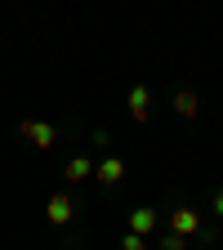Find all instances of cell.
Listing matches in <instances>:
<instances>
[{"label": "cell", "instance_id": "obj_10", "mask_svg": "<svg viewBox=\"0 0 223 250\" xmlns=\"http://www.w3.org/2000/svg\"><path fill=\"white\" fill-rule=\"evenodd\" d=\"M121 250H147V246H143V237H134V232H125V237H121Z\"/></svg>", "mask_w": 223, "mask_h": 250}, {"label": "cell", "instance_id": "obj_4", "mask_svg": "<svg viewBox=\"0 0 223 250\" xmlns=\"http://www.w3.org/2000/svg\"><path fill=\"white\" fill-rule=\"evenodd\" d=\"M152 228H156V210H147V206H143V210H134V214H130V232H134V237H143V232H152Z\"/></svg>", "mask_w": 223, "mask_h": 250}, {"label": "cell", "instance_id": "obj_9", "mask_svg": "<svg viewBox=\"0 0 223 250\" xmlns=\"http://www.w3.org/2000/svg\"><path fill=\"white\" fill-rule=\"evenodd\" d=\"M161 250H187V237H174V232H165V237H161Z\"/></svg>", "mask_w": 223, "mask_h": 250}, {"label": "cell", "instance_id": "obj_3", "mask_svg": "<svg viewBox=\"0 0 223 250\" xmlns=\"http://www.w3.org/2000/svg\"><path fill=\"white\" fill-rule=\"evenodd\" d=\"M94 174H99L103 183H121V174H125V161H121V156H107V161H99V166H94Z\"/></svg>", "mask_w": 223, "mask_h": 250}, {"label": "cell", "instance_id": "obj_2", "mask_svg": "<svg viewBox=\"0 0 223 250\" xmlns=\"http://www.w3.org/2000/svg\"><path fill=\"white\" fill-rule=\"evenodd\" d=\"M22 139H31L36 147H54L58 130H54V125H41V121H22Z\"/></svg>", "mask_w": 223, "mask_h": 250}, {"label": "cell", "instance_id": "obj_1", "mask_svg": "<svg viewBox=\"0 0 223 250\" xmlns=\"http://www.w3.org/2000/svg\"><path fill=\"white\" fill-rule=\"evenodd\" d=\"M170 232H174V237H192V232H205V219H201L192 206H179V210L170 214Z\"/></svg>", "mask_w": 223, "mask_h": 250}, {"label": "cell", "instance_id": "obj_6", "mask_svg": "<svg viewBox=\"0 0 223 250\" xmlns=\"http://www.w3.org/2000/svg\"><path fill=\"white\" fill-rule=\"evenodd\" d=\"M147 99H152L147 85H134L130 89V112H134V121H147Z\"/></svg>", "mask_w": 223, "mask_h": 250}, {"label": "cell", "instance_id": "obj_12", "mask_svg": "<svg viewBox=\"0 0 223 250\" xmlns=\"http://www.w3.org/2000/svg\"><path fill=\"white\" fill-rule=\"evenodd\" d=\"M201 250H205V246H201Z\"/></svg>", "mask_w": 223, "mask_h": 250}, {"label": "cell", "instance_id": "obj_11", "mask_svg": "<svg viewBox=\"0 0 223 250\" xmlns=\"http://www.w3.org/2000/svg\"><path fill=\"white\" fill-rule=\"evenodd\" d=\"M214 219H223V188H214Z\"/></svg>", "mask_w": 223, "mask_h": 250}, {"label": "cell", "instance_id": "obj_7", "mask_svg": "<svg viewBox=\"0 0 223 250\" xmlns=\"http://www.w3.org/2000/svg\"><path fill=\"white\" fill-rule=\"evenodd\" d=\"M67 219H72V201L67 197H54L49 201V224H67Z\"/></svg>", "mask_w": 223, "mask_h": 250}, {"label": "cell", "instance_id": "obj_5", "mask_svg": "<svg viewBox=\"0 0 223 250\" xmlns=\"http://www.w3.org/2000/svg\"><path fill=\"white\" fill-rule=\"evenodd\" d=\"M174 112L192 121V116L201 112V103H197V94H192V89H179V94H174Z\"/></svg>", "mask_w": 223, "mask_h": 250}, {"label": "cell", "instance_id": "obj_8", "mask_svg": "<svg viewBox=\"0 0 223 250\" xmlns=\"http://www.w3.org/2000/svg\"><path fill=\"white\" fill-rule=\"evenodd\" d=\"M89 174H94V161H89V156H76V161L67 166V179H72V183H81V179H89Z\"/></svg>", "mask_w": 223, "mask_h": 250}]
</instances>
